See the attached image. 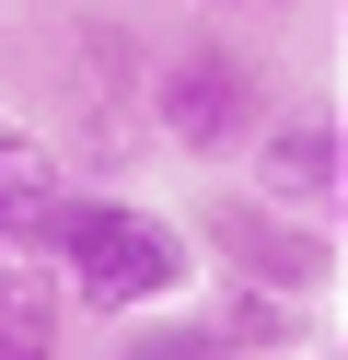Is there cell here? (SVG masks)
Here are the masks:
<instances>
[{
    "label": "cell",
    "mask_w": 348,
    "mask_h": 360,
    "mask_svg": "<svg viewBox=\"0 0 348 360\" xmlns=\"http://www.w3.org/2000/svg\"><path fill=\"white\" fill-rule=\"evenodd\" d=\"M46 267H58L70 314H93V326L151 314V302H186V290L209 279L198 244H186V221L139 210V198H116V186H70V198H58V221H46Z\"/></svg>",
    "instance_id": "cell-1"
},
{
    "label": "cell",
    "mask_w": 348,
    "mask_h": 360,
    "mask_svg": "<svg viewBox=\"0 0 348 360\" xmlns=\"http://www.w3.org/2000/svg\"><path fill=\"white\" fill-rule=\"evenodd\" d=\"M186 244H198L209 279H255V290H290V302H314V290L337 279V233H325L314 210L255 198V186H209L198 221H186Z\"/></svg>",
    "instance_id": "cell-2"
},
{
    "label": "cell",
    "mask_w": 348,
    "mask_h": 360,
    "mask_svg": "<svg viewBox=\"0 0 348 360\" xmlns=\"http://www.w3.org/2000/svg\"><path fill=\"white\" fill-rule=\"evenodd\" d=\"M255 117H267V70H255L232 35H186V47L151 70V128L186 151V163H232Z\"/></svg>",
    "instance_id": "cell-3"
},
{
    "label": "cell",
    "mask_w": 348,
    "mask_h": 360,
    "mask_svg": "<svg viewBox=\"0 0 348 360\" xmlns=\"http://www.w3.org/2000/svg\"><path fill=\"white\" fill-rule=\"evenodd\" d=\"M244 163H255V198L325 221L337 186H348V128H337V105H267V117L244 128Z\"/></svg>",
    "instance_id": "cell-4"
},
{
    "label": "cell",
    "mask_w": 348,
    "mask_h": 360,
    "mask_svg": "<svg viewBox=\"0 0 348 360\" xmlns=\"http://www.w3.org/2000/svg\"><path fill=\"white\" fill-rule=\"evenodd\" d=\"M58 198H70L58 151H46L35 128H12V117H0V244L46 256V221H58Z\"/></svg>",
    "instance_id": "cell-5"
},
{
    "label": "cell",
    "mask_w": 348,
    "mask_h": 360,
    "mask_svg": "<svg viewBox=\"0 0 348 360\" xmlns=\"http://www.w3.org/2000/svg\"><path fill=\"white\" fill-rule=\"evenodd\" d=\"M70 337V290L46 256H23V244H0V360H46Z\"/></svg>",
    "instance_id": "cell-6"
},
{
    "label": "cell",
    "mask_w": 348,
    "mask_h": 360,
    "mask_svg": "<svg viewBox=\"0 0 348 360\" xmlns=\"http://www.w3.org/2000/svg\"><path fill=\"white\" fill-rule=\"evenodd\" d=\"M186 337H198V349H290L302 302H290V290H255V279H221V314L186 326Z\"/></svg>",
    "instance_id": "cell-7"
},
{
    "label": "cell",
    "mask_w": 348,
    "mask_h": 360,
    "mask_svg": "<svg viewBox=\"0 0 348 360\" xmlns=\"http://www.w3.org/2000/svg\"><path fill=\"white\" fill-rule=\"evenodd\" d=\"M221 12H278V0H221Z\"/></svg>",
    "instance_id": "cell-8"
}]
</instances>
